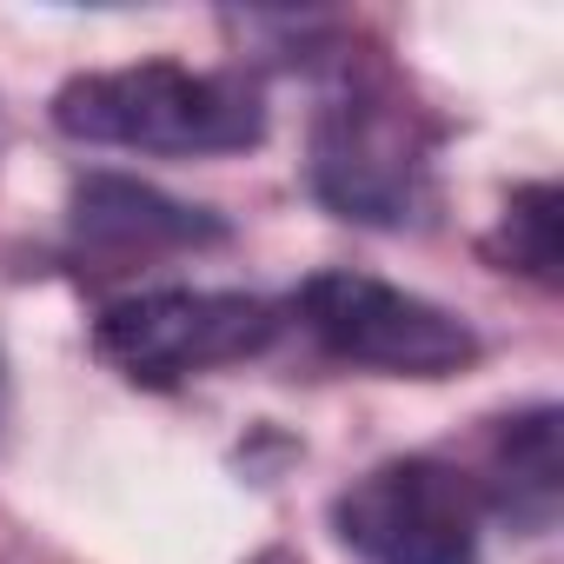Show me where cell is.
Listing matches in <instances>:
<instances>
[{
    "mask_svg": "<svg viewBox=\"0 0 564 564\" xmlns=\"http://www.w3.org/2000/svg\"><path fill=\"white\" fill-rule=\"evenodd\" d=\"M54 127L80 147L120 153H246L265 140V100L239 74H193L180 61H140L113 74H80L54 94Z\"/></svg>",
    "mask_w": 564,
    "mask_h": 564,
    "instance_id": "obj_1",
    "label": "cell"
},
{
    "mask_svg": "<svg viewBox=\"0 0 564 564\" xmlns=\"http://www.w3.org/2000/svg\"><path fill=\"white\" fill-rule=\"evenodd\" d=\"M432 120L405 100L392 74H346L313 127V193L359 226H419L432 219Z\"/></svg>",
    "mask_w": 564,
    "mask_h": 564,
    "instance_id": "obj_2",
    "label": "cell"
},
{
    "mask_svg": "<svg viewBox=\"0 0 564 564\" xmlns=\"http://www.w3.org/2000/svg\"><path fill=\"white\" fill-rule=\"evenodd\" d=\"M279 339V306L252 300V293H193V286H166V293H133L113 300L94 319V352L147 392H166L193 372L252 359Z\"/></svg>",
    "mask_w": 564,
    "mask_h": 564,
    "instance_id": "obj_3",
    "label": "cell"
},
{
    "mask_svg": "<svg viewBox=\"0 0 564 564\" xmlns=\"http://www.w3.org/2000/svg\"><path fill=\"white\" fill-rule=\"evenodd\" d=\"M300 326L346 366H372L392 379H452L478 359V333L372 272H319L300 286Z\"/></svg>",
    "mask_w": 564,
    "mask_h": 564,
    "instance_id": "obj_4",
    "label": "cell"
},
{
    "mask_svg": "<svg viewBox=\"0 0 564 564\" xmlns=\"http://www.w3.org/2000/svg\"><path fill=\"white\" fill-rule=\"evenodd\" d=\"M478 485L438 458H392L333 498V531L366 564H478Z\"/></svg>",
    "mask_w": 564,
    "mask_h": 564,
    "instance_id": "obj_5",
    "label": "cell"
},
{
    "mask_svg": "<svg viewBox=\"0 0 564 564\" xmlns=\"http://www.w3.org/2000/svg\"><path fill=\"white\" fill-rule=\"evenodd\" d=\"M74 232L113 259H147V252H180V246H213L226 239V226L199 206H180L140 180H113V173H94L74 186Z\"/></svg>",
    "mask_w": 564,
    "mask_h": 564,
    "instance_id": "obj_6",
    "label": "cell"
},
{
    "mask_svg": "<svg viewBox=\"0 0 564 564\" xmlns=\"http://www.w3.org/2000/svg\"><path fill=\"white\" fill-rule=\"evenodd\" d=\"M557 478H564V465H557V412L531 405V412L505 419L498 438H491V498H498V511L518 518V524H551Z\"/></svg>",
    "mask_w": 564,
    "mask_h": 564,
    "instance_id": "obj_7",
    "label": "cell"
},
{
    "mask_svg": "<svg viewBox=\"0 0 564 564\" xmlns=\"http://www.w3.org/2000/svg\"><path fill=\"white\" fill-rule=\"evenodd\" d=\"M491 259L524 272L538 286H557V186H518L491 232Z\"/></svg>",
    "mask_w": 564,
    "mask_h": 564,
    "instance_id": "obj_8",
    "label": "cell"
},
{
    "mask_svg": "<svg viewBox=\"0 0 564 564\" xmlns=\"http://www.w3.org/2000/svg\"><path fill=\"white\" fill-rule=\"evenodd\" d=\"M252 564H300V557H293V551H259Z\"/></svg>",
    "mask_w": 564,
    "mask_h": 564,
    "instance_id": "obj_9",
    "label": "cell"
}]
</instances>
